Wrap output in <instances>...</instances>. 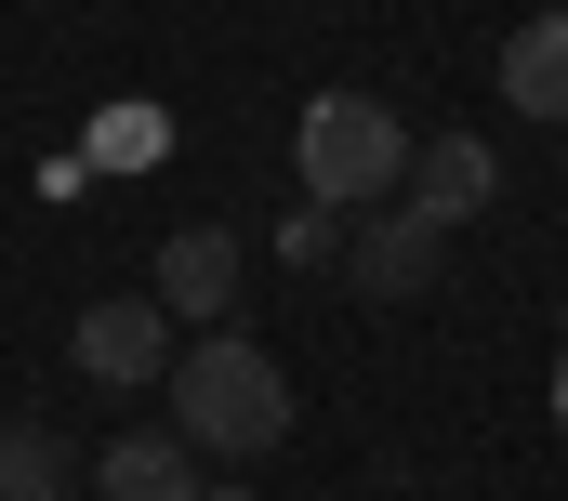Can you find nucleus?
<instances>
[{"label": "nucleus", "instance_id": "nucleus-1", "mask_svg": "<svg viewBox=\"0 0 568 501\" xmlns=\"http://www.w3.org/2000/svg\"><path fill=\"white\" fill-rule=\"evenodd\" d=\"M172 436H185V449H212V462L278 449V436H291L278 357H265V344H239V330H199V344L172 357Z\"/></svg>", "mask_w": 568, "mask_h": 501}, {"label": "nucleus", "instance_id": "nucleus-2", "mask_svg": "<svg viewBox=\"0 0 568 501\" xmlns=\"http://www.w3.org/2000/svg\"><path fill=\"white\" fill-rule=\"evenodd\" d=\"M291 159H304V198L317 212H357V198H397L410 185V132L384 93H317L304 132H291Z\"/></svg>", "mask_w": 568, "mask_h": 501}, {"label": "nucleus", "instance_id": "nucleus-3", "mask_svg": "<svg viewBox=\"0 0 568 501\" xmlns=\"http://www.w3.org/2000/svg\"><path fill=\"white\" fill-rule=\"evenodd\" d=\"M67 344H80L93 382H172V304H159V290H120V304H93Z\"/></svg>", "mask_w": 568, "mask_h": 501}, {"label": "nucleus", "instance_id": "nucleus-4", "mask_svg": "<svg viewBox=\"0 0 568 501\" xmlns=\"http://www.w3.org/2000/svg\"><path fill=\"white\" fill-rule=\"evenodd\" d=\"M489 185H503V159H489L476 132H436L424 159H410V185H397V212H424L436 238H449V225H476V212H489Z\"/></svg>", "mask_w": 568, "mask_h": 501}, {"label": "nucleus", "instance_id": "nucleus-5", "mask_svg": "<svg viewBox=\"0 0 568 501\" xmlns=\"http://www.w3.org/2000/svg\"><path fill=\"white\" fill-rule=\"evenodd\" d=\"M159 304L199 317V330H225V304H239V238H225V225H172V238H159Z\"/></svg>", "mask_w": 568, "mask_h": 501}, {"label": "nucleus", "instance_id": "nucleus-6", "mask_svg": "<svg viewBox=\"0 0 568 501\" xmlns=\"http://www.w3.org/2000/svg\"><path fill=\"white\" fill-rule=\"evenodd\" d=\"M503 93H516L529 120H568V0H556V13H529V27L503 40Z\"/></svg>", "mask_w": 568, "mask_h": 501}, {"label": "nucleus", "instance_id": "nucleus-7", "mask_svg": "<svg viewBox=\"0 0 568 501\" xmlns=\"http://www.w3.org/2000/svg\"><path fill=\"white\" fill-rule=\"evenodd\" d=\"M357 290H384V304L436 290V225H424V212H384V225L357 238Z\"/></svg>", "mask_w": 568, "mask_h": 501}, {"label": "nucleus", "instance_id": "nucleus-8", "mask_svg": "<svg viewBox=\"0 0 568 501\" xmlns=\"http://www.w3.org/2000/svg\"><path fill=\"white\" fill-rule=\"evenodd\" d=\"M106 501H199V449L185 436H120L106 449Z\"/></svg>", "mask_w": 568, "mask_h": 501}, {"label": "nucleus", "instance_id": "nucleus-9", "mask_svg": "<svg viewBox=\"0 0 568 501\" xmlns=\"http://www.w3.org/2000/svg\"><path fill=\"white\" fill-rule=\"evenodd\" d=\"M0 501H67V449L53 436H0Z\"/></svg>", "mask_w": 568, "mask_h": 501}, {"label": "nucleus", "instance_id": "nucleus-10", "mask_svg": "<svg viewBox=\"0 0 568 501\" xmlns=\"http://www.w3.org/2000/svg\"><path fill=\"white\" fill-rule=\"evenodd\" d=\"M556 422H568V344H556Z\"/></svg>", "mask_w": 568, "mask_h": 501}, {"label": "nucleus", "instance_id": "nucleus-11", "mask_svg": "<svg viewBox=\"0 0 568 501\" xmlns=\"http://www.w3.org/2000/svg\"><path fill=\"white\" fill-rule=\"evenodd\" d=\"M199 501H252V489H199Z\"/></svg>", "mask_w": 568, "mask_h": 501}]
</instances>
